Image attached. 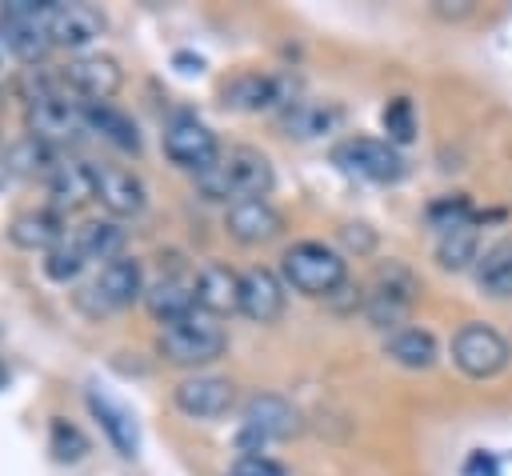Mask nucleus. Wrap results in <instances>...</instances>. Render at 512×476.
Wrapping results in <instances>:
<instances>
[{"mask_svg":"<svg viewBox=\"0 0 512 476\" xmlns=\"http://www.w3.org/2000/svg\"><path fill=\"white\" fill-rule=\"evenodd\" d=\"M272 164L264 152L256 148H228L220 152V160L212 168H204L196 176L200 192L208 200H252V196H268L272 192Z\"/></svg>","mask_w":512,"mask_h":476,"instance_id":"nucleus-1","label":"nucleus"},{"mask_svg":"<svg viewBox=\"0 0 512 476\" xmlns=\"http://www.w3.org/2000/svg\"><path fill=\"white\" fill-rule=\"evenodd\" d=\"M280 272H284V284H292L296 292L304 296H332L336 288L348 284V268H344V256L320 240H300L292 244L284 256H280Z\"/></svg>","mask_w":512,"mask_h":476,"instance_id":"nucleus-2","label":"nucleus"},{"mask_svg":"<svg viewBox=\"0 0 512 476\" xmlns=\"http://www.w3.org/2000/svg\"><path fill=\"white\" fill-rule=\"evenodd\" d=\"M228 348V332L216 324V316L208 312H188L184 320H172L160 328L156 336V352L172 364H212L216 356H224Z\"/></svg>","mask_w":512,"mask_h":476,"instance_id":"nucleus-3","label":"nucleus"},{"mask_svg":"<svg viewBox=\"0 0 512 476\" xmlns=\"http://www.w3.org/2000/svg\"><path fill=\"white\" fill-rule=\"evenodd\" d=\"M24 124H28V136L44 140V144H68V140H80L88 132V104L64 96V92H44V96H32L28 108H24Z\"/></svg>","mask_w":512,"mask_h":476,"instance_id":"nucleus-4","label":"nucleus"},{"mask_svg":"<svg viewBox=\"0 0 512 476\" xmlns=\"http://www.w3.org/2000/svg\"><path fill=\"white\" fill-rule=\"evenodd\" d=\"M52 76H56V88H60L64 96H80V100H88V104H108V100L120 92V84H124L120 64H116L112 56H104V52L72 56V60L60 64Z\"/></svg>","mask_w":512,"mask_h":476,"instance_id":"nucleus-5","label":"nucleus"},{"mask_svg":"<svg viewBox=\"0 0 512 476\" xmlns=\"http://www.w3.org/2000/svg\"><path fill=\"white\" fill-rule=\"evenodd\" d=\"M144 292H148V288H144V268H140V260L116 256V260H108V264L96 272V280H92L88 288L76 292V300H80L88 312H116V308L136 304Z\"/></svg>","mask_w":512,"mask_h":476,"instance_id":"nucleus-6","label":"nucleus"},{"mask_svg":"<svg viewBox=\"0 0 512 476\" xmlns=\"http://www.w3.org/2000/svg\"><path fill=\"white\" fill-rule=\"evenodd\" d=\"M508 356H512V348L492 324H464L452 336V364L472 380H488V376L504 372Z\"/></svg>","mask_w":512,"mask_h":476,"instance_id":"nucleus-7","label":"nucleus"},{"mask_svg":"<svg viewBox=\"0 0 512 476\" xmlns=\"http://www.w3.org/2000/svg\"><path fill=\"white\" fill-rule=\"evenodd\" d=\"M300 428V416L296 408L276 396V392H260L244 404V432H240V448L244 456L248 452H260L268 440H288L292 432Z\"/></svg>","mask_w":512,"mask_h":476,"instance_id":"nucleus-8","label":"nucleus"},{"mask_svg":"<svg viewBox=\"0 0 512 476\" xmlns=\"http://www.w3.org/2000/svg\"><path fill=\"white\" fill-rule=\"evenodd\" d=\"M412 276L400 268V264H388V268H380L376 272V280L368 284V292H364V316L376 324V328H388V332H396L400 324H404V316H408V308H412Z\"/></svg>","mask_w":512,"mask_h":476,"instance_id":"nucleus-9","label":"nucleus"},{"mask_svg":"<svg viewBox=\"0 0 512 476\" xmlns=\"http://www.w3.org/2000/svg\"><path fill=\"white\" fill-rule=\"evenodd\" d=\"M336 164L364 176V180H376V184H396L404 176V156L396 152V144L388 140H372V136H352L336 148Z\"/></svg>","mask_w":512,"mask_h":476,"instance_id":"nucleus-10","label":"nucleus"},{"mask_svg":"<svg viewBox=\"0 0 512 476\" xmlns=\"http://www.w3.org/2000/svg\"><path fill=\"white\" fill-rule=\"evenodd\" d=\"M44 28L52 36V44L60 48H84L92 44L108 20L96 4H60V0H48V12H44Z\"/></svg>","mask_w":512,"mask_h":476,"instance_id":"nucleus-11","label":"nucleus"},{"mask_svg":"<svg viewBox=\"0 0 512 476\" xmlns=\"http://www.w3.org/2000/svg\"><path fill=\"white\" fill-rule=\"evenodd\" d=\"M164 152H168L172 164L192 168L196 176L220 160V144H216L212 128H204V124L192 120V116H180L176 124H168V132H164Z\"/></svg>","mask_w":512,"mask_h":476,"instance_id":"nucleus-12","label":"nucleus"},{"mask_svg":"<svg viewBox=\"0 0 512 476\" xmlns=\"http://www.w3.org/2000/svg\"><path fill=\"white\" fill-rule=\"evenodd\" d=\"M176 408L192 420H212V416H224L236 400V388L232 380L224 376H188L176 384Z\"/></svg>","mask_w":512,"mask_h":476,"instance_id":"nucleus-13","label":"nucleus"},{"mask_svg":"<svg viewBox=\"0 0 512 476\" xmlns=\"http://www.w3.org/2000/svg\"><path fill=\"white\" fill-rule=\"evenodd\" d=\"M224 224H228V236H232V240H240V244H264V240L280 236L284 216L268 204V196H252V200L228 204Z\"/></svg>","mask_w":512,"mask_h":476,"instance_id":"nucleus-14","label":"nucleus"},{"mask_svg":"<svg viewBox=\"0 0 512 476\" xmlns=\"http://www.w3.org/2000/svg\"><path fill=\"white\" fill-rule=\"evenodd\" d=\"M48 196L56 212H72L88 200H96V164L88 160H60L48 176Z\"/></svg>","mask_w":512,"mask_h":476,"instance_id":"nucleus-15","label":"nucleus"},{"mask_svg":"<svg viewBox=\"0 0 512 476\" xmlns=\"http://www.w3.org/2000/svg\"><path fill=\"white\" fill-rule=\"evenodd\" d=\"M96 200L112 216H136L144 212V184L120 164H96Z\"/></svg>","mask_w":512,"mask_h":476,"instance_id":"nucleus-16","label":"nucleus"},{"mask_svg":"<svg viewBox=\"0 0 512 476\" xmlns=\"http://www.w3.org/2000/svg\"><path fill=\"white\" fill-rule=\"evenodd\" d=\"M240 272H232L228 264H204L196 276H192V288H196V308L208 312V316H224V312H236L240 308Z\"/></svg>","mask_w":512,"mask_h":476,"instance_id":"nucleus-17","label":"nucleus"},{"mask_svg":"<svg viewBox=\"0 0 512 476\" xmlns=\"http://www.w3.org/2000/svg\"><path fill=\"white\" fill-rule=\"evenodd\" d=\"M240 312L256 324H272L284 312V284L268 268H248L240 280Z\"/></svg>","mask_w":512,"mask_h":476,"instance_id":"nucleus-18","label":"nucleus"},{"mask_svg":"<svg viewBox=\"0 0 512 476\" xmlns=\"http://www.w3.org/2000/svg\"><path fill=\"white\" fill-rule=\"evenodd\" d=\"M8 240L24 252H52L60 248L68 236H64V224L56 216V208H32V212H20L12 224H8Z\"/></svg>","mask_w":512,"mask_h":476,"instance_id":"nucleus-19","label":"nucleus"},{"mask_svg":"<svg viewBox=\"0 0 512 476\" xmlns=\"http://www.w3.org/2000/svg\"><path fill=\"white\" fill-rule=\"evenodd\" d=\"M144 304H148V312H152L160 324H172V320H184L188 312H196V288H192V280L160 276L156 284H148Z\"/></svg>","mask_w":512,"mask_h":476,"instance_id":"nucleus-20","label":"nucleus"},{"mask_svg":"<svg viewBox=\"0 0 512 476\" xmlns=\"http://www.w3.org/2000/svg\"><path fill=\"white\" fill-rule=\"evenodd\" d=\"M88 408H92V416L100 420V428L108 432V440H112V448L120 452V456H136V448H140V436H136V420L116 404V400H108L104 392H88Z\"/></svg>","mask_w":512,"mask_h":476,"instance_id":"nucleus-21","label":"nucleus"},{"mask_svg":"<svg viewBox=\"0 0 512 476\" xmlns=\"http://www.w3.org/2000/svg\"><path fill=\"white\" fill-rule=\"evenodd\" d=\"M68 244L84 256V260H116L124 248V228H116L112 220H84L80 228H72Z\"/></svg>","mask_w":512,"mask_h":476,"instance_id":"nucleus-22","label":"nucleus"},{"mask_svg":"<svg viewBox=\"0 0 512 476\" xmlns=\"http://www.w3.org/2000/svg\"><path fill=\"white\" fill-rule=\"evenodd\" d=\"M384 352L400 368H432L436 364V336L428 328H396V332H388Z\"/></svg>","mask_w":512,"mask_h":476,"instance_id":"nucleus-23","label":"nucleus"},{"mask_svg":"<svg viewBox=\"0 0 512 476\" xmlns=\"http://www.w3.org/2000/svg\"><path fill=\"white\" fill-rule=\"evenodd\" d=\"M476 252H480L476 220L452 224V228H444L440 240H436V260H440V268H448V272H464L468 264H476Z\"/></svg>","mask_w":512,"mask_h":476,"instance_id":"nucleus-24","label":"nucleus"},{"mask_svg":"<svg viewBox=\"0 0 512 476\" xmlns=\"http://www.w3.org/2000/svg\"><path fill=\"white\" fill-rule=\"evenodd\" d=\"M224 104L228 108H244V112H260V108L288 104V100L280 92V80H272V76H236L224 88Z\"/></svg>","mask_w":512,"mask_h":476,"instance_id":"nucleus-25","label":"nucleus"},{"mask_svg":"<svg viewBox=\"0 0 512 476\" xmlns=\"http://www.w3.org/2000/svg\"><path fill=\"white\" fill-rule=\"evenodd\" d=\"M88 132H100L108 144H116V148H124V152H140V132H136V124H132L124 112H116L112 104H88Z\"/></svg>","mask_w":512,"mask_h":476,"instance_id":"nucleus-26","label":"nucleus"},{"mask_svg":"<svg viewBox=\"0 0 512 476\" xmlns=\"http://www.w3.org/2000/svg\"><path fill=\"white\" fill-rule=\"evenodd\" d=\"M56 164H60V160H56L52 144H44V140H36V136H24V140H16V144L4 152V168L16 172V176H40V172L52 176Z\"/></svg>","mask_w":512,"mask_h":476,"instance_id":"nucleus-27","label":"nucleus"},{"mask_svg":"<svg viewBox=\"0 0 512 476\" xmlns=\"http://www.w3.org/2000/svg\"><path fill=\"white\" fill-rule=\"evenodd\" d=\"M476 280L488 296H512V240H500L476 264Z\"/></svg>","mask_w":512,"mask_h":476,"instance_id":"nucleus-28","label":"nucleus"},{"mask_svg":"<svg viewBox=\"0 0 512 476\" xmlns=\"http://www.w3.org/2000/svg\"><path fill=\"white\" fill-rule=\"evenodd\" d=\"M384 120V132H388V144H408L416 136V112H412V100L408 96H396L384 104L380 112Z\"/></svg>","mask_w":512,"mask_h":476,"instance_id":"nucleus-29","label":"nucleus"},{"mask_svg":"<svg viewBox=\"0 0 512 476\" xmlns=\"http://www.w3.org/2000/svg\"><path fill=\"white\" fill-rule=\"evenodd\" d=\"M340 120V112L332 108V112H324V108H316V104H292L288 108V116H284V124L296 132V136H320L328 124H336Z\"/></svg>","mask_w":512,"mask_h":476,"instance_id":"nucleus-30","label":"nucleus"},{"mask_svg":"<svg viewBox=\"0 0 512 476\" xmlns=\"http://www.w3.org/2000/svg\"><path fill=\"white\" fill-rule=\"evenodd\" d=\"M84 264H88V260H84V256L64 240L60 248H52V252L44 256V276H48V280H56V284H68V280H76V276L84 272Z\"/></svg>","mask_w":512,"mask_h":476,"instance_id":"nucleus-31","label":"nucleus"},{"mask_svg":"<svg viewBox=\"0 0 512 476\" xmlns=\"http://www.w3.org/2000/svg\"><path fill=\"white\" fill-rule=\"evenodd\" d=\"M48 448H52V456H56V460H80V456L88 452V440L80 436V428H76V424H68V420H52Z\"/></svg>","mask_w":512,"mask_h":476,"instance_id":"nucleus-32","label":"nucleus"},{"mask_svg":"<svg viewBox=\"0 0 512 476\" xmlns=\"http://www.w3.org/2000/svg\"><path fill=\"white\" fill-rule=\"evenodd\" d=\"M228 476H288V472H284L276 460H268V456H260V452H248V456L236 460V468H232Z\"/></svg>","mask_w":512,"mask_h":476,"instance_id":"nucleus-33","label":"nucleus"},{"mask_svg":"<svg viewBox=\"0 0 512 476\" xmlns=\"http://www.w3.org/2000/svg\"><path fill=\"white\" fill-rule=\"evenodd\" d=\"M344 244L348 248H356V252H368L372 248V232H368V224H344Z\"/></svg>","mask_w":512,"mask_h":476,"instance_id":"nucleus-34","label":"nucleus"},{"mask_svg":"<svg viewBox=\"0 0 512 476\" xmlns=\"http://www.w3.org/2000/svg\"><path fill=\"white\" fill-rule=\"evenodd\" d=\"M464 476H500V468H496V460L488 452H472L468 464H464Z\"/></svg>","mask_w":512,"mask_h":476,"instance_id":"nucleus-35","label":"nucleus"},{"mask_svg":"<svg viewBox=\"0 0 512 476\" xmlns=\"http://www.w3.org/2000/svg\"><path fill=\"white\" fill-rule=\"evenodd\" d=\"M172 64H176L180 72H200V68H204V60H200V56H192V52H176V56H172Z\"/></svg>","mask_w":512,"mask_h":476,"instance_id":"nucleus-36","label":"nucleus"},{"mask_svg":"<svg viewBox=\"0 0 512 476\" xmlns=\"http://www.w3.org/2000/svg\"><path fill=\"white\" fill-rule=\"evenodd\" d=\"M4 380H8V372H4V364H0V388H4Z\"/></svg>","mask_w":512,"mask_h":476,"instance_id":"nucleus-37","label":"nucleus"}]
</instances>
